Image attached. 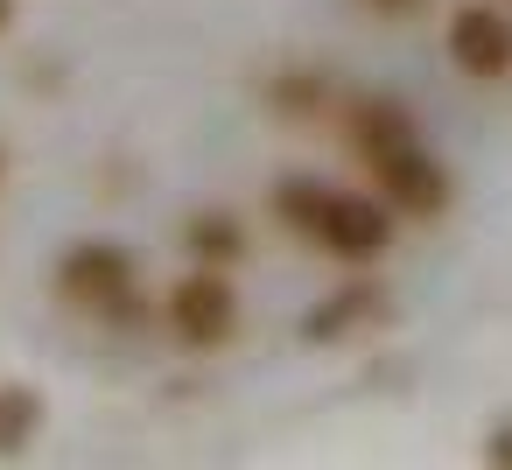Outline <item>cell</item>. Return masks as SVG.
<instances>
[{
	"label": "cell",
	"instance_id": "obj_1",
	"mask_svg": "<svg viewBox=\"0 0 512 470\" xmlns=\"http://www.w3.org/2000/svg\"><path fill=\"white\" fill-rule=\"evenodd\" d=\"M337 134H344V148L358 155V169H365V183L400 211V218H442L449 204H456V176L435 162V148L421 141V127H414V113L400 106V99H351V106H337Z\"/></svg>",
	"mask_w": 512,
	"mask_h": 470
},
{
	"label": "cell",
	"instance_id": "obj_2",
	"mask_svg": "<svg viewBox=\"0 0 512 470\" xmlns=\"http://www.w3.org/2000/svg\"><path fill=\"white\" fill-rule=\"evenodd\" d=\"M267 204H274V218L302 239V246H316V253H330V260H344V267H372V260H386V246H393V204L372 190H337V183H323V176H281L274 190H267Z\"/></svg>",
	"mask_w": 512,
	"mask_h": 470
},
{
	"label": "cell",
	"instance_id": "obj_3",
	"mask_svg": "<svg viewBox=\"0 0 512 470\" xmlns=\"http://www.w3.org/2000/svg\"><path fill=\"white\" fill-rule=\"evenodd\" d=\"M57 295L113 330H155L162 323V302L141 295V260L120 246V239H78L64 260H57Z\"/></svg>",
	"mask_w": 512,
	"mask_h": 470
},
{
	"label": "cell",
	"instance_id": "obj_4",
	"mask_svg": "<svg viewBox=\"0 0 512 470\" xmlns=\"http://www.w3.org/2000/svg\"><path fill=\"white\" fill-rule=\"evenodd\" d=\"M162 330L183 344V351H225L239 337V288H232V267H197L183 281H169L162 295Z\"/></svg>",
	"mask_w": 512,
	"mask_h": 470
},
{
	"label": "cell",
	"instance_id": "obj_5",
	"mask_svg": "<svg viewBox=\"0 0 512 470\" xmlns=\"http://www.w3.org/2000/svg\"><path fill=\"white\" fill-rule=\"evenodd\" d=\"M449 64L477 85L512 78V15L498 0H470V8L449 15Z\"/></svg>",
	"mask_w": 512,
	"mask_h": 470
},
{
	"label": "cell",
	"instance_id": "obj_6",
	"mask_svg": "<svg viewBox=\"0 0 512 470\" xmlns=\"http://www.w3.org/2000/svg\"><path fill=\"white\" fill-rule=\"evenodd\" d=\"M365 330H386V281H372V274L337 281V288L302 316V337H309V344H351V337H365Z\"/></svg>",
	"mask_w": 512,
	"mask_h": 470
},
{
	"label": "cell",
	"instance_id": "obj_7",
	"mask_svg": "<svg viewBox=\"0 0 512 470\" xmlns=\"http://www.w3.org/2000/svg\"><path fill=\"white\" fill-rule=\"evenodd\" d=\"M267 113L274 120H288V127H309V120H330L337 113V78L330 71H316V64H281L274 78H267Z\"/></svg>",
	"mask_w": 512,
	"mask_h": 470
},
{
	"label": "cell",
	"instance_id": "obj_8",
	"mask_svg": "<svg viewBox=\"0 0 512 470\" xmlns=\"http://www.w3.org/2000/svg\"><path fill=\"white\" fill-rule=\"evenodd\" d=\"M183 246L197 267H239L246 260V225L232 211H190L183 218Z\"/></svg>",
	"mask_w": 512,
	"mask_h": 470
},
{
	"label": "cell",
	"instance_id": "obj_9",
	"mask_svg": "<svg viewBox=\"0 0 512 470\" xmlns=\"http://www.w3.org/2000/svg\"><path fill=\"white\" fill-rule=\"evenodd\" d=\"M43 435V393L29 379H0V456H29Z\"/></svg>",
	"mask_w": 512,
	"mask_h": 470
},
{
	"label": "cell",
	"instance_id": "obj_10",
	"mask_svg": "<svg viewBox=\"0 0 512 470\" xmlns=\"http://www.w3.org/2000/svg\"><path fill=\"white\" fill-rule=\"evenodd\" d=\"M477 456H484L491 470H512V421H498V428L484 435V449H477Z\"/></svg>",
	"mask_w": 512,
	"mask_h": 470
},
{
	"label": "cell",
	"instance_id": "obj_11",
	"mask_svg": "<svg viewBox=\"0 0 512 470\" xmlns=\"http://www.w3.org/2000/svg\"><path fill=\"white\" fill-rule=\"evenodd\" d=\"M365 15H379V22H407V15H421L428 0H358Z\"/></svg>",
	"mask_w": 512,
	"mask_h": 470
},
{
	"label": "cell",
	"instance_id": "obj_12",
	"mask_svg": "<svg viewBox=\"0 0 512 470\" xmlns=\"http://www.w3.org/2000/svg\"><path fill=\"white\" fill-rule=\"evenodd\" d=\"M8 22H15V0H0V36H8Z\"/></svg>",
	"mask_w": 512,
	"mask_h": 470
},
{
	"label": "cell",
	"instance_id": "obj_13",
	"mask_svg": "<svg viewBox=\"0 0 512 470\" xmlns=\"http://www.w3.org/2000/svg\"><path fill=\"white\" fill-rule=\"evenodd\" d=\"M0 183H8V155H0Z\"/></svg>",
	"mask_w": 512,
	"mask_h": 470
}]
</instances>
